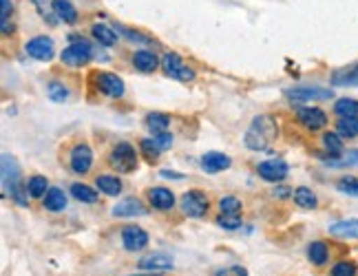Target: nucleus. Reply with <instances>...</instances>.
<instances>
[{"instance_id": "f257e3e1", "label": "nucleus", "mask_w": 358, "mask_h": 276, "mask_svg": "<svg viewBox=\"0 0 358 276\" xmlns=\"http://www.w3.org/2000/svg\"><path fill=\"white\" fill-rule=\"evenodd\" d=\"M279 135V126L272 115H257L250 124V129L245 131L243 142L250 150H266Z\"/></svg>"}, {"instance_id": "f03ea898", "label": "nucleus", "mask_w": 358, "mask_h": 276, "mask_svg": "<svg viewBox=\"0 0 358 276\" xmlns=\"http://www.w3.org/2000/svg\"><path fill=\"white\" fill-rule=\"evenodd\" d=\"M3 188L18 205H27V197H29V192H27V186H22V182H20L18 161L13 159L9 153L3 155Z\"/></svg>"}, {"instance_id": "7ed1b4c3", "label": "nucleus", "mask_w": 358, "mask_h": 276, "mask_svg": "<svg viewBox=\"0 0 358 276\" xmlns=\"http://www.w3.org/2000/svg\"><path fill=\"white\" fill-rule=\"evenodd\" d=\"M108 164L113 166L117 173H133L137 170V153L129 142H120L111 155H108Z\"/></svg>"}, {"instance_id": "20e7f679", "label": "nucleus", "mask_w": 358, "mask_h": 276, "mask_svg": "<svg viewBox=\"0 0 358 276\" xmlns=\"http://www.w3.org/2000/svg\"><path fill=\"white\" fill-rule=\"evenodd\" d=\"M162 68H164V73H166L169 78H175L179 82H192V80L197 78V73L192 71V68L173 51L162 58Z\"/></svg>"}, {"instance_id": "39448f33", "label": "nucleus", "mask_w": 358, "mask_h": 276, "mask_svg": "<svg viewBox=\"0 0 358 276\" xmlns=\"http://www.w3.org/2000/svg\"><path fill=\"white\" fill-rule=\"evenodd\" d=\"M332 89H323V87H292L285 91V98L292 104H303V102H312V100H332Z\"/></svg>"}, {"instance_id": "423d86ee", "label": "nucleus", "mask_w": 358, "mask_h": 276, "mask_svg": "<svg viewBox=\"0 0 358 276\" xmlns=\"http://www.w3.org/2000/svg\"><path fill=\"white\" fill-rule=\"evenodd\" d=\"M91 58H93V49H91L89 43H85V40H80V43L69 45V47L60 53V60H62L66 66H82V64H87Z\"/></svg>"}, {"instance_id": "0eeeda50", "label": "nucleus", "mask_w": 358, "mask_h": 276, "mask_svg": "<svg viewBox=\"0 0 358 276\" xmlns=\"http://www.w3.org/2000/svg\"><path fill=\"white\" fill-rule=\"evenodd\" d=\"M24 51L27 55H31L34 60L49 62L53 55H56V45H53V40L49 36H36L24 45Z\"/></svg>"}, {"instance_id": "6e6552de", "label": "nucleus", "mask_w": 358, "mask_h": 276, "mask_svg": "<svg viewBox=\"0 0 358 276\" xmlns=\"http://www.w3.org/2000/svg\"><path fill=\"white\" fill-rule=\"evenodd\" d=\"M182 210L192 219H199L208 212V197L201 190H188L182 197Z\"/></svg>"}, {"instance_id": "1a4fd4ad", "label": "nucleus", "mask_w": 358, "mask_h": 276, "mask_svg": "<svg viewBox=\"0 0 358 276\" xmlns=\"http://www.w3.org/2000/svg\"><path fill=\"white\" fill-rule=\"evenodd\" d=\"M95 85H98V91L108 95V98H122L124 91H127V87H124V82L120 75L111 73V71H100V73H95Z\"/></svg>"}, {"instance_id": "9d476101", "label": "nucleus", "mask_w": 358, "mask_h": 276, "mask_svg": "<svg viewBox=\"0 0 358 276\" xmlns=\"http://www.w3.org/2000/svg\"><path fill=\"white\" fill-rule=\"evenodd\" d=\"M257 173L261 179H266V182H283V179L287 177V173H290V166H287L283 159H268V161H261L257 166Z\"/></svg>"}, {"instance_id": "9b49d317", "label": "nucleus", "mask_w": 358, "mask_h": 276, "mask_svg": "<svg viewBox=\"0 0 358 276\" xmlns=\"http://www.w3.org/2000/svg\"><path fill=\"white\" fill-rule=\"evenodd\" d=\"M69 164H71V170L78 175H85L91 170L93 164V150L87 144H78L71 148V155H69Z\"/></svg>"}, {"instance_id": "f8f14e48", "label": "nucleus", "mask_w": 358, "mask_h": 276, "mask_svg": "<svg viewBox=\"0 0 358 276\" xmlns=\"http://www.w3.org/2000/svg\"><path fill=\"white\" fill-rule=\"evenodd\" d=\"M122 245L129 252H140L148 245V234L140 226H127L122 230Z\"/></svg>"}, {"instance_id": "ddd939ff", "label": "nucleus", "mask_w": 358, "mask_h": 276, "mask_svg": "<svg viewBox=\"0 0 358 276\" xmlns=\"http://www.w3.org/2000/svg\"><path fill=\"white\" fill-rule=\"evenodd\" d=\"M299 122L306 126L308 131H321L327 124V115L321 108L308 106V108H299Z\"/></svg>"}, {"instance_id": "4468645a", "label": "nucleus", "mask_w": 358, "mask_h": 276, "mask_svg": "<svg viewBox=\"0 0 358 276\" xmlns=\"http://www.w3.org/2000/svg\"><path fill=\"white\" fill-rule=\"evenodd\" d=\"M329 80H332L334 87H358V62L334 68Z\"/></svg>"}, {"instance_id": "2eb2a0df", "label": "nucleus", "mask_w": 358, "mask_h": 276, "mask_svg": "<svg viewBox=\"0 0 358 276\" xmlns=\"http://www.w3.org/2000/svg\"><path fill=\"white\" fill-rule=\"evenodd\" d=\"M146 215V208L140 199L135 197H129V199H122L115 208H113V217H122V219H131V217H144Z\"/></svg>"}, {"instance_id": "dca6fc26", "label": "nucleus", "mask_w": 358, "mask_h": 276, "mask_svg": "<svg viewBox=\"0 0 358 276\" xmlns=\"http://www.w3.org/2000/svg\"><path fill=\"white\" fill-rule=\"evenodd\" d=\"M148 201L157 210H171L173 205H175V195H173L169 188L155 186V188L148 190Z\"/></svg>"}, {"instance_id": "f3484780", "label": "nucleus", "mask_w": 358, "mask_h": 276, "mask_svg": "<svg viewBox=\"0 0 358 276\" xmlns=\"http://www.w3.org/2000/svg\"><path fill=\"white\" fill-rule=\"evenodd\" d=\"M133 64H135L137 71H142V73H153L162 62H159V58H157V55H155L153 51L140 49V51H135V53H133Z\"/></svg>"}, {"instance_id": "a211bd4d", "label": "nucleus", "mask_w": 358, "mask_h": 276, "mask_svg": "<svg viewBox=\"0 0 358 276\" xmlns=\"http://www.w3.org/2000/svg\"><path fill=\"white\" fill-rule=\"evenodd\" d=\"M228 166H230V157L226 153H217V150H213V153H206L201 157V168L210 175L226 170Z\"/></svg>"}, {"instance_id": "6ab92c4d", "label": "nucleus", "mask_w": 358, "mask_h": 276, "mask_svg": "<svg viewBox=\"0 0 358 276\" xmlns=\"http://www.w3.org/2000/svg\"><path fill=\"white\" fill-rule=\"evenodd\" d=\"M329 234L341 239H358V219H343L329 226Z\"/></svg>"}, {"instance_id": "aec40b11", "label": "nucleus", "mask_w": 358, "mask_h": 276, "mask_svg": "<svg viewBox=\"0 0 358 276\" xmlns=\"http://www.w3.org/2000/svg\"><path fill=\"white\" fill-rule=\"evenodd\" d=\"M140 270H153V272H169L173 270V259L166 254H150L140 259Z\"/></svg>"}, {"instance_id": "412c9836", "label": "nucleus", "mask_w": 358, "mask_h": 276, "mask_svg": "<svg viewBox=\"0 0 358 276\" xmlns=\"http://www.w3.org/2000/svg\"><path fill=\"white\" fill-rule=\"evenodd\" d=\"M91 34H93V38L98 40V43H100L102 47H113V45L117 43V34H115V29H111V27L104 24V22H95V24L91 27Z\"/></svg>"}, {"instance_id": "4be33fe9", "label": "nucleus", "mask_w": 358, "mask_h": 276, "mask_svg": "<svg viewBox=\"0 0 358 276\" xmlns=\"http://www.w3.org/2000/svg\"><path fill=\"white\" fill-rule=\"evenodd\" d=\"M53 5V11H56V16L66 22V24H73L78 20V9L73 7L71 0H51Z\"/></svg>"}, {"instance_id": "5701e85b", "label": "nucleus", "mask_w": 358, "mask_h": 276, "mask_svg": "<svg viewBox=\"0 0 358 276\" xmlns=\"http://www.w3.org/2000/svg\"><path fill=\"white\" fill-rule=\"evenodd\" d=\"M95 186H98L100 192H104V195H108V197H117L122 192V182L115 175H98Z\"/></svg>"}, {"instance_id": "b1692460", "label": "nucleus", "mask_w": 358, "mask_h": 276, "mask_svg": "<svg viewBox=\"0 0 358 276\" xmlns=\"http://www.w3.org/2000/svg\"><path fill=\"white\" fill-rule=\"evenodd\" d=\"M45 208L49 212H62L66 208V195L60 188H49V192L45 195Z\"/></svg>"}, {"instance_id": "393cba45", "label": "nucleus", "mask_w": 358, "mask_h": 276, "mask_svg": "<svg viewBox=\"0 0 358 276\" xmlns=\"http://www.w3.org/2000/svg\"><path fill=\"white\" fill-rule=\"evenodd\" d=\"M146 126H148L150 133H155V135L166 133L169 126H171V117L166 113H157V110H155V113L146 115Z\"/></svg>"}, {"instance_id": "a878e982", "label": "nucleus", "mask_w": 358, "mask_h": 276, "mask_svg": "<svg viewBox=\"0 0 358 276\" xmlns=\"http://www.w3.org/2000/svg\"><path fill=\"white\" fill-rule=\"evenodd\" d=\"M27 186V192H29V197H34V199H38V197H45L47 195V188H49V182H47V177H43V175H34V177H29V182L24 184Z\"/></svg>"}, {"instance_id": "bb28decb", "label": "nucleus", "mask_w": 358, "mask_h": 276, "mask_svg": "<svg viewBox=\"0 0 358 276\" xmlns=\"http://www.w3.org/2000/svg\"><path fill=\"white\" fill-rule=\"evenodd\" d=\"M334 113L338 117H358V100L354 98H341L334 102Z\"/></svg>"}, {"instance_id": "cd10ccee", "label": "nucleus", "mask_w": 358, "mask_h": 276, "mask_svg": "<svg viewBox=\"0 0 358 276\" xmlns=\"http://www.w3.org/2000/svg\"><path fill=\"white\" fill-rule=\"evenodd\" d=\"M294 201H296V205H301V208H306V210H314L316 203H319V199H316L314 192L310 188H306V186H299L294 190Z\"/></svg>"}, {"instance_id": "c85d7f7f", "label": "nucleus", "mask_w": 358, "mask_h": 276, "mask_svg": "<svg viewBox=\"0 0 358 276\" xmlns=\"http://www.w3.org/2000/svg\"><path fill=\"white\" fill-rule=\"evenodd\" d=\"M323 146L327 148V153L332 159L343 157V137L338 133H325L323 135Z\"/></svg>"}, {"instance_id": "c756f323", "label": "nucleus", "mask_w": 358, "mask_h": 276, "mask_svg": "<svg viewBox=\"0 0 358 276\" xmlns=\"http://www.w3.org/2000/svg\"><path fill=\"white\" fill-rule=\"evenodd\" d=\"M308 259L312 261L314 266H323L325 261L329 259V250L323 241H312L310 247H308Z\"/></svg>"}, {"instance_id": "7c9ffc66", "label": "nucleus", "mask_w": 358, "mask_h": 276, "mask_svg": "<svg viewBox=\"0 0 358 276\" xmlns=\"http://www.w3.org/2000/svg\"><path fill=\"white\" fill-rule=\"evenodd\" d=\"M71 195L82 203H95V201H98V192H95V188L87 186V184H73L71 186Z\"/></svg>"}, {"instance_id": "2f4dec72", "label": "nucleus", "mask_w": 358, "mask_h": 276, "mask_svg": "<svg viewBox=\"0 0 358 276\" xmlns=\"http://www.w3.org/2000/svg\"><path fill=\"white\" fill-rule=\"evenodd\" d=\"M336 133L341 137H348V140L358 137V117H341L336 122Z\"/></svg>"}, {"instance_id": "473e14b6", "label": "nucleus", "mask_w": 358, "mask_h": 276, "mask_svg": "<svg viewBox=\"0 0 358 276\" xmlns=\"http://www.w3.org/2000/svg\"><path fill=\"white\" fill-rule=\"evenodd\" d=\"M336 188L343 192V195L358 197V177H354V175H345V177H341L338 182H336Z\"/></svg>"}, {"instance_id": "72a5a7b5", "label": "nucleus", "mask_w": 358, "mask_h": 276, "mask_svg": "<svg viewBox=\"0 0 358 276\" xmlns=\"http://www.w3.org/2000/svg\"><path fill=\"white\" fill-rule=\"evenodd\" d=\"M47 93H49V98L53 100V102H66L69 100V89L62 85V82H58V80H51L49 82V87H47Z\"/></svg>"}, {"instance_id": "f704fd0d", "label": "nucleus", "mask_w": 358, "mask_h": 276, "mask_svg": "<svg viewBox=\"0 0 358 276\" xmlns=\"http://www.w3.org/2000/svg\"><path fill=\"white\" fill-rule=\"evenodd\" d=\"M219 210H222V215H239L241 212V201L237 197H222L219 199Z\"/></svg>"}, {"instance_id": "c9c22d12", "label": "nucleus", "mask_w": 358, "mask_h": 276, "mask_svg": "<svg viewBox=\"0 0 358 276\" xmlns=\"http://www.w3.org/2000/svg\"><path fill=\"white\" fill-rule=\"evenodd\" d=\"M34 5L38 7L40 16H43V18H45V20H47L49 24H51V27L56 24L58 20H60V18L56 16V11H53V5H49L47 0H34Z\"/></svg>"}, {"instance_id": "e433bc0d", "label": "nucleus", "mask_w": 358, "mask_h": 276, "mask_svg": "<svg viewBox=\"0 0 358 276\" xmlns=\"http://www.w3.org/2000/svg\"><path fill=\"white\" fill-rule=\"evenodd\" d=\"M140 148H142V153L148 161H157L159 159V153H162V148L157 146L155 140H142L140 142Z\"/></svg>"}, {"instance_id": "4c0bfd02", "label": "nucleus", "mask_w": 358, "mask_h": 276, "mask_svg": "<svg viewBox=\"0 0 358 276\" xmlns=\"http://www.w3.org/2000/svg\"><path fill=\"white\" fill-rule=\"evenodd\" d=\"M358 164V148L356 150H350L345 157H338V159H329L327 166H332V168H343V166H356Z\"/></svg>"}, {"instance_id": "58836bf2", "label": "nucleus", "mask_w": 358, "mask_h": 276, "mask_svg": "<svg viewBox=\"0 0 358 276\" xmlns=\"http://www.w3.org/2000/svg\"><path fill=\"white\" fill-rule=\"evenodd\" d=\"M356 274H358V268L350 263V261H341V263L332 268V276H356Z\"/></svg>"}, {"instance_id": "ea45409f", "label": "nucleus", "mask_w": 358, "mask_h": 276, "mask_svg": "<svg viewBox=\"0 0 358 276\" xmlns=\"http://www.w3.org/2000/svg\"><path fill=\"white\" fill-rule=\"evenodd\" d=\"M217 224L226 230H237L241 226V219H239V215H219Z\"/></svg>"}, {"instance_id": "a19ab883", "label": "nucleus", "mask_w": 358, "mask_h": 276, "mask_svg": "<svg viewBox=\"0 0 358 276\" xmlns=\"http://www.w3.org/2000/svg\"><path fill=\"white\" fill-rule=\"evenodd\" d=\"M115 29H120L124 36H127L131 43H148V38L146 36H142V34H137V31H133V29H129V27H124V24H115Z\"/></svg>"}, {"instance_id": "79ce46f5", "label": "nucleus", "mask_w": 358, "mask_h": 276, "mask_svg": "<svg viewBox=\"0 0 358 276\" xmlns=\"http://www.w3.org/2000/svg\"><path fill=\"white\" fill-rule=\"evenodd\" d=\"M153 140L157 142V146H159L162 150H166V148H171V144H173V135L166 131V133H159V135H155Z\"/></svg>"}, {"instance_id": "37998d69", "label": "nucleus", "mask_w": 358, "mask_h": 276, "mask_svg": "<svg viewBox=\"0 0 358 276\" xmlns=\"http://www.w3.org/2000/svg\"><path fill=\"white\" fill-rule=\"evenodd\" d=\"M217 276H248V270L241 268V266H232V268H226V270H219Z\"/></svg>"}, {"instance_id": "c03bdc74", "label": "nucleus", "mask_w": 358, "mask_h": 276, "mask_svg": "<svg viewBox=\"0 0 358 276\" xmlns=\"http://www.w3.org/2000/svg\"><path fill=\"white\" fill-rule=\"evenodd\" d=\"M0 5H3V22H9V16L13 13V5H11V0H0Z\"/></svg>"}]
</instances>
